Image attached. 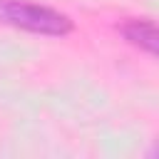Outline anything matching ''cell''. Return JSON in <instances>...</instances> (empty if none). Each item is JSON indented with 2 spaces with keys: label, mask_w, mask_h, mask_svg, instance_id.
<instances>
[{
  "label": "cell",
  "mask_w": 159,
  "mask_h": 159,
  "mask_svg": "<svg viewBox=\"0 0 159 159\" xmlns=\"http://www.w3.org/2000/svg\"><path fill=\"white\" fill-rule=\"evenodd\" d=\"M119 32H122V37L129 45L144 50L147 55H157V50H159V32H157V25L152 20L129 17L127 22L119 25Z\"/></svg>",
  "instance_id": "7a4b0ae2"
},
{
  "label": "cell",
  "mask_w": 159,
  "mask_h": 159,
  "mask_svg": "<svg viewBox=\"0 0 159 159\" xmlns=\"http://www.w3.org/2000/svg\"><path fill=\"white\" fill-rule=\"evenodd\" d=\"M0 25L47 37H65L75 30V22L65 12L27 0H0Z\"/></svg>",
  "instance_id": "6da1fadb"
}]
</instances>
